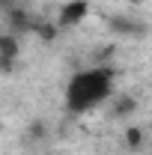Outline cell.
Masks as SVG:
<instances>
[{"mask_svg":"<svg viewBox=\"0 0 152 155\" xmlns=\"http://www.w3.org/2000/svg\"><path fill=\"white\" fill-rule=\"evenodd\" d=\"M114 98V69L107 66H90V69H81L69 78L66 84V110L69 114H87L98 104H107Z\"/></svg>","mask_w":152,"mask_h":155,"instance_id":"cell-1","label":"cell"},{"mask_svg":"<svg viewBox=\"0 0 152 155\" xmlns=\"http://www.w3.org/2000/svg\"><path fill=\"white\" fill-rule=\"evenodd\" d=\"M90 15V3L87 0H69L63 3L57 12V27L60 30H72V27H81Z\"/></svg>","mask_w":152,"mask_h":155,"instance_id":"cell-2","label":"cell"},{"mask_svg":"<svg viewBox=\"0 0 152 155\" xmlns=\"http://www.w3.org/2000/svg\"><path fill=\"white\" fill-rule=\"evenodd\" d=\"M122 143H125V149H131V152H143L146 149V143H149V134H146V128L143 125H125L122 128Z\"/></svg>","mask_w":152,"mask_h":155,"instance_id":"cell-3","label":"cell"},{"mask_svg":"<svg viewBox=\"0 0 152 155\" xmlns=\"http://www.w3.org/2000/svg\"><path fill=\"white\" fill-rule=\"evenodd\" d=\"M107 104H111V116H114V119H128V116L137 110V101H134L131 96H114Z\"/></svg>","mask_w":152,"mask_h":155,"instance_id":"cell-4","label":"cell"},{"mask_svg":"<svg viewBox=\"0 0 152 155\" xmlns=\"http://www.w3.org/2000/svg\"><path fill=\"white\" fill-rule=\"evenodd\" d=\"M21 54V42L18 36L9 30V33H0V57H12V60H18Z\"/></svg>","mask_w":152,"mask_h":155,"instance_id":"cell-5","label":"cell"},{"mask_svg":"<svg viewBox=\"0 0 152 155\" xmlns=\"http://www.w3.org/2000/svg\"><path fill=\"white\" fill-rule=\"evenodd\" d=\"M15 69H18V60L0 57V75H15Z\"/></svg>","mask_w":152,"mask_h":155,"instance_id":"cell-6","label":"cell"},{"mask_svg":"<svg viewBox=\"0 0 152 155\" xmlns=\"http://www.w3.org/2000/svg\"><path fill=\"white\" fill-rule=\"evenodd\" d=\"M48 155H57V152H48Z\"/></svg>","mask_w":152,"mask_h":155,"instance_id":"cell-7","label":"cell"}]
</instances>
